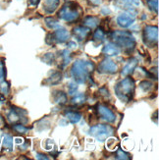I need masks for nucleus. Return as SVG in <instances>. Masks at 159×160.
<instances>
[{
	"label": "nucleus",
	"instance_id": "4",
	"mask_svg": "<svg viewBox=\"0 0 159 160\" xmlns=\"http://www.w3.org/2000/svg\"><path fill=\"white\" fill-rule=\"evenodd\" d=\"M80 6L75 1H68L58 12V17L68 23H73L80 18Z\"/></svg>",
	"mask_w": 159,
	"mask_h": 160
},
{
	"label": "nucleus",
	"instance_id": "22",
	"mask_svg": "<svg viewBox=\"0 0 159 160\" xmlns=\"http://www.w3.org/2000/svg\"><path fill=\"white\" fill-rule=\"evenodd\" d=\"M2 145L4 149H7V150H12L13 149V138L11 136H5L2 140Z\"/></svg>",
	"mask_w": 159,
	"mask_h": 160
},
{
	"label": "nucleus",
	"instance_id": "12",
	"mask_svg": "<svg viewBox=\"0 0 159 160\" xmlns=\"http://www.w3.org/2000/svg\"><path fill=\"white\" fill-rule=\"evenodd\" d=\"M73 34L79 41H84L91 34V29L85 26L76 27L73 29Z\"/></svg>",
	"mask_w": 159,
	"mask_h": 160
},
{
	"label": "nucleus",
	"instance_id": "23",
	"mask_svg": "<svg viewBox=\"0 0 159 160\" xmlns=\"http://www.w3.org/2000/svg\"><path fill=\"white\" fill-rule=\"evenodd\" d=\"M66 117L72 124H76L81 120V114L78 112H74V111H72V112H67Z\"/></svg>",
	"mask_w": 159,
	"mask_h": 160
},
{
	"label": "nucleus",
	"instance_id": "11",
	"mask_svg": "<svg viewBox=\"0 0 159 160\" xmlns=\"http://www.w3.org/2000/svg\"><path fill=\"white\" fill-rule=\"evenodd\" d=\"M116 4L128 12H133L137 7H140L141 2L140 0H116Z\"/></svg>",
	"mask_w": 159,
	"mask_h": 160
},
{
	"label": "nucleus",
	"instance_id": "36",
	"mask_svg": "<svg viewBox=\"0 0 159 160\" xmlns=\"http://www.w3.org/2000/svg\"><path fill=\"white\" fill-rule=\"evenodd\" d=\"M38 2H39V0H30V4H32V5H33V6L37 5Z\"/></svg>",
	"mask_w": 159,
	"mask_h": 160
},
{
	"label": "nucleus",
	"instance_id": "26",
	"mask_svg": "<svg viewBox=\"0 0 159 160\" xmlns=\"http://www.w3.org/2000/svg\"><path fill=\"white\" fill-rule=\"evenodd\" d=\"M41 61L43 62L45 64H48V65H52L55 61V56L53 53H46L44 54L42 57H41Z\"/></svg>",
	"mask_w": 159,
	"mask_h": 160
},
{
	"label": "nucleus",
	"instance_id": "27",
	"mask_svg": "<svg viewBox=\"0 0 159 160\" xmlns=\"http://www.w3.org/2000/svg\"><path fill=\"white\" fill-rule=\"evenodd\" d=\"M158 2L159 0H147V4L148 6V8L155 14H158V6H159Z\"/></svg>",
	"mask_w": 159,
	"mask_h": 160
},
{
	"label": "nucleus",
	"instance_id": "10",
	"mask_svg": "<svg viewBox=\"0 0 159 160\" xmlns=\"http://www.w3.org/2000/svg\"><path fill=\"white\" fill-rule=\"evenodd\" d=\"M51 33H52V38L54 39L55 43L66 42V41L69 39V38H70V33H69V32L66 29H64V28H61V27L56 29V31Z\"/></svg>",
	"mask_w": 159,
	"mask_h": 160
},
{
	"label": "nucleus",
	"instance_id": "38",
	"mask_svg": "<svg viewBox=\"0 0 159 160\" xmlns=\"http://www.w3.org/2000/svg\"><path fill=\"white\" fill-rule=\"evenodd\" d=\"M68 46L71 47V48H74V47H77V44H76L75 42H73V41H70V42L68 43Z\"/></svg>",
	"mask_w": 159,
	"mask_h": 160
},
{
	"label": "nucleus",
	"instance_id": "30",
	"mask_svg": "<svg viewBox=\"0 0 159 160\" xmlns=\"http://www.w3.org/2000/svg\"><path fill=\"white\" fill-rule=\"evenodd\" d=\"M9 89H10V87H9V83L7 82H2L0 83V93L1 94H8Z\"/></svg>",
	"mask_w": 159,
	"mask_h": 160
},
{
	"label": "nucleus",
	"instance_id": "7",
	"mask_svg": "<svg viewBox=\"0 0 159 160\" xmlns=\"http://www.w3.org/2000/svg\"><path fill=\"white\" fill-rule=\"evenodd\" d=\"M117 65L115 62L112 61L111 59H104L102 60L97 68V71L101 74H115L117 72Z\"/></svg>",
	"mask_w": 159,
	"mask_h": 160
},
{
	"label": "nucleus",
	"instance_id": "20",
	"mask_svg": "<svg viewBox=\"0 0 159 160\" xmlns=\"http://www.w3.org/2000/svg\"><path fill=\"white\" fill-rule=\"evenodd\" d=\"M44 22H45V25L49 28L51 30H56L58 28H60V24L58 22V20H56L53 17H48V18H45L44 19Z\"/></svg>",
	"mask_w": 159,
	"mask_h": 160
},
{
	"label": "nucleus",
	"instance_id": "3",
	"mask_svg": "<svg viewBox=\"0 0 159 160\" xmlns=\"http://www.w3.org/2000/svg\"><path fill=\"white\" fill-rule=\"evenodd\" d=\"M111 38L114 40V43L121 47L122 49L127 52H133L137 45V40L130 32L126 31H116L110 34Z\"/></svg>",
	"mask_w": 159,
	"mask_h": 160
},
{
	"label": "nucleus",
	"instance_id": "24",
	"mask_svg": "<svg viewBox=\"0 0 159 160\" xmlns=\"http://www.w3.org/2000/svg\"><path fill=\"white\" fill-rule=\"evenodd\" d=\"M86 100H87V96L84 93H79L72 98V103L74 105H81V104H84Z\"/></svg>",
	"mask_w": 159,
	"mask_h": 160
},
{
	"label": "nucleus",
	"instance_id": "9",
	"mask_svg": "<svg viewBox=\"0 0 159 160\" xmlns=\"http://www.w3.org/2000/svg\"><path fill=\"white\" fill-rule=\"evenodd\" d=\"M96 111H97L98 116H100L101 119H103L104 121H106L108 123L115 122L116 116L108 107H106L104 105H97V107H96Z\"/></svg>",
	"mask_w": 159,
	"mask_h": 160
},
{
	"label": "nucleus",
	"instance_id": "33",
	"mask_svg": "<svg viewBox=\"0 0 159 160\" xmlns=\"http://www.w3.org/2000/svg\"><path fill=\"white\" fill-rule=\"evenodd\" d=\"M99 92L101 95H103L105 97V98H107V97H110V93H109V90L105 88V87H102L99 88Z\"/></svg>",
	"mask_w": 159,
	"mask_h": 160
},
{
	"label": "nucleus",
	"instance_id": "15",
	"mask_svg": "<svg viewBox=\"0 0 159 160\" xmlns=\"http://www.w3.org/2000/svg\"><path fill=\"white\" fill-rule=\"evenodd\" d=\"M137 64H139V61H137V58H132L129 62L128 64L122 69L121 71V75L123 77H127V76H130L131 74H133L135 69L137 68Z\"/></svg>",
	"mask_w": 159,
	"mask_h": 160
},
{
	"label": "nucleus",
	"instance_id": "21",
	"mask_svg": "<svg viewBox=\"0 0 159 160\" xmlns=\"http://www.w3.org/2000/svg\"><path fill=\"white\" fill-rule=\"evenodd\" d=\"M105 38V32H104V30L102 29V28H98L97 30L94 32V34H93V40L96 41V42H102L103 40Z\"/></svg>",
	"mask_w": 159,
	"mask_h": 160
},
{
	"label": "nucleus",
	"instance_id": "29",
	"mask_svg": "<svg viewBox=\"0 0 159 160\" xmlns=\"http://www.w3.org/2000/svg\"><path fill=\"white\" fill-rule=\"evenodd\" d=\"M116 158H117V159L127 160V159H131L132 157L130 156V154H129V153H127V152L123 151L121 148H119L118 150H117V152H116Z\"/></svg>",
	"mask_w": 159,
	"mask_h": 160
},
{
	"label": "nucleus",
	"instance_id": "8",
	"mask_svg": "<svg viewBox=\"0 0 159 160\" xmlns=\"http://www.w3.org/2000/svg\"><path fill=\"white\" fill-rule=\"evenodd\" d=\"M136 21V15L132 12L122 13L117 18V24L121 28H129L132 26Z\"/></svg>",
	"mask_w": 159,
	"mask_h": 160
},
{
	"label": "nucleus",
	"instance_id": "5",
	"mask_svg": "<svg viewBox=\"0 0 159 160\" xmlns=\"http://www.w3.org/2000/svg\"><path fill=\"white\" fill-rule=\"evenodd\" d=\"M158 27L147 26L143 29V42L148 47H155L158 43Z\"/></svg>",
	"mask_w": 159,
	"mask_h": 160
},
{
	"label": "nucleus",
	"instance_id": "16",
	"mask_svg": "<svg viewBox=\"0 0 159 160\" xmlns=\"http://www.w3.org/2000/svg\"><path fill=\"white\" fill-rule=\"evenodd\" d=\"M60 4V0H44L43 1V10L47 14H52L56 11Z\"/></svg>",
	"mask_w": 159,
	"mask_h": 160
},
{
	"label": "nucleus",
	"instance_id": "6",
	"mask_svg": "<svg viewBox=\"0 0 159 160\" xmlns=\"http://www.w3.org/2000/svg\"><path fill=\"white\" fill-rule=\"evenodd\" d=\"M113 133V129L103 124H97L95 126H92L89 130V134L94 137L96 140L99 142H104L109 138V136Z\"/></svg>",
	"mask_w": 159,
	"mask_h": 160
},
{
	"label": "nucleus",
	"instance_id": "35",
	"mask_svg": "<svg viewBox=\"0 0 159 160\" xmlns=\"http://www.w3.org/2000/svg\"><path fill=\"white\" fill-rule=\"evenodd\" d=\"M37 159H39V160H47L48 157L44 154H41V153H37Z\"/></svg>",
	"mask_w": 159,
	"mask_h": 160
},
{
	"label": "nucleus",
	"instance_id": "17",
	"mask_svg": "<svg viewBox=\"0 0 159 160\" xmlns=\"http://www.w3.org/2000/svg\"><path fill=\"white\" fill-rule=\"evenodd\" d=\"M53 100H54V102L59 104V105H64V104H66L68 101L67 94L64 92L55 90V92H53Z\"/></svg>",
	"mask_w": 159,
	"mask_h": 160
},
{
	"label": "nucleus",
	"instance_id": "1",
	"mask_svg": "<svg viewBox=\"0 0 159 160\" xmlns=\"http://www.w3.org/2000/svg\"><path fill=\"white\" fill-rule=\"evenodd\" d=\"M93 70H94V64L92 62L85 61V60H77L72 65L71 74L76 82L85 83L89 79V75L92 73Z\"/></svg>",
	"mask_w": 159,
	"mask_h": 160
},
{
	"label": "nucleus",
	"instance_id": "31",
	"mask_svg": "<svg viewBox=\"0 0 159 160\" xmlns=\"http://www.w3.org/2000/svg\"><path fill=\"white\" fill-rule=\"evenodd\" d=\"M62 53H63V54H62V57H63V63H64V65L69 64V63H70V61H71L70 53H69L68 50H64Z\"/></svg>",
	"mask_w": 159,
	"mask_h": 160
},
{
	"label": "nucleus",
	"instance_id": "25",
	"mask_svg": "<svg viewBox=\"0 0 159 160\" xmlns=\"http://www.w3.org/2000/svg\"><path fill=\"white\" fill-rule=\"evenodd\" d=\"M140 88L143 90L144 92H150L151 89H152V88H153V82H151L150 81L144 80V81L141 82Z\"/></svg>",
	"mask_w": 159,
	"mask_h": 160
},
{
	"label": "nucleus",
	"instance_id": "34",
	"mask_svg": "<svg viewBox=\"0 0 159 160\" xmlns=\"http://www.w3.org/2000/svg\"><path fill=\"white\" fill-rule=\"evenodd\" d=\"M5 76V67H4V64L3 62L0 61V80H2Z\"/></svg>",
	"mask_w": 159,
	"mask_h": 160
},
{
	"label": "nucleus",
	"instance_id": "37",
	"mask_svg": "<svg viewBox=\"0 0 159 160\" xmlns=\"http://www.w3.org/2000/svg\"><path fill=\"white\" fill-rule=\"evenodd\" d=\"M101 13H102V14H104V15H107V14L110 13V10L107 9V8H103V9L101 10Z\"/></svg>",
	"mask_w": 159,
	"mask_h": 160
},
{
	"label": "nucleus",
	"instance_id": "18",
	"mask_svg": "<svg viewBox=\"0 0 159 160\" xmlns=\"http://www.w3.org/2000/svg\"><path fill=\"white\" fill-rule=\"evenodd\" d=\"M99 19L94 16H87L84 19V26L88 29H94L99 25Z\"/></svg>",
	"mask_w": 159,
	"mask_h": 160
},
{
	"label": "nucleus",
	"instance_id": "28",
	"mask_svg": "<svg viewBox=\"0 0 159 160\" xmlns=\"http://www.w3.org/2000/svg\"><path fill=\"white\" fill-rule=\"evenodd\" d=\"M13 129L19 134H27V132H29V128L25 127L24 125H22V124H14L13 125Z\"/></svg>",
	"mask_w": 159,
	"mask_h": 160
},
{
	"label": "nucleus",
	"instance_id": "2",
	"mask_svg": "<svg viewBox=\"0 0 159 160\" xmlns=\"http://www.w3.org/2000/svg\"><path fill=\"white\" fill-rule=\"evenodd\" d=\"M115 94L123 102L128 103L133 99L135 94L136 85L133 78L128 77L121 80L115 86Z\"/></svg>",
	"mask_w": 159,
	"mask_h": 160
},
{
	"label": "nucleus",
	"instance_id": "14",
	"mask_svg": "<svg viewBox=\"0 0 159 160\" xmlns=\"http://www.w3.org/2000/svg\"><path fill=\"white\" fill-rule=\"evenodd\" d=\"M121 52V49L118 45H116L114 42H109L105 44V46L103 47L102 53L106 55V56H117Z\"/></svg>",
	"mask_w": 159,
	"mask_h": 160
},
{
	"label": "nucleus",
	"instance_id": "13",
	"mask_svg": "<svg viewBox=\"0 0 159 160\" xmlns=\"http://www.w3.org/2000/svg\"><path fill=\"white\" fill-rule=\"evenodd\" d=\"M22 113H26V112L21 108L14 107V109L12 108L10 112L7 114V119H8V121L11 124H17L18 122L22 120V118H23Z\"/></svg>",
	"mask_w": 159,
	"mask_h": 160
},
{
	"label": "nucleus",
	"instance_id": "19",
	"mask_svg": "<svg viewBox=\"0 0 159 160\" xmlns=\"http://www.w3.org/2000/svg\"><path fill=\"white\" fill-rule=\"evenodd\" d=\"M62 81V73L61 72H55L54 74H52V76H50L49 78H47L43 83L48 86H53V85H57Z\"/></svg>",
	"mask_w": 159,
	"mask_h": 160
},
{
	"label": "nucleus",
	"instance_id": "32",
	"mask_svg": "<svg viewBox=\"0 0 159 160\" xmlns=\"http://www.w3.org/2000/svg\"><path fill=\"white\" fill-rule=\"evenodd\" d=\"M77 88H78V86H77V83H76V82H71L69 83V93L70 94H74L76 92V90H77Z\"/></svg>",
	"mask_w": 159,
	"mask_h": 160
}]
</instances>
